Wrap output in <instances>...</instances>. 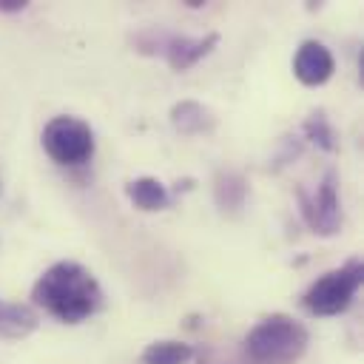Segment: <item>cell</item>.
Here are the masks:
<instances>
[{
	"label": "cell",
	"instance_id": "7",
	"mask_svg": "<svg viewBox=\"0 0 364 364\" xmlns=\"http://www.w3.org/2000/svg\"><path fill=\"white\" fill-rule=\"evenodd\" d=\"M216 46H219V34H216V31H208V34H202V37L171 34L168 43H165L162 57L168 60V65H171L173 71H188V68H193L199 60H205Z\"/></svg>",
	"mask_w": 364,
	"mask_h": 364
},
{
	"label": "cell",
	"instance_id": "5",
	"mask_svg": "<svg viewBox=\"0 0 364 364\" xmlns=\"http://www.w3.org/2000/svg\"><path fill=\"white\" fill-rule=\"evenodd\" d=\"M299 208L307 222V228L318 236H336L341 230L344 213H341V199H338V176L336 171H327L313 193L299 191Z\"/></svg>",
	"mask_w": 364,
	"mask_h": 364
},
{
	"label": "cell",
	"instance_id": "9",
	"mask_svg": "<svg viewBox=\"0 0 364 364\" xmlns=\"http://www.w3.org/2000/svg\"><path fill=\"white\" fill-rule=\"evenodd\" d=\"M247 199V179L233 171V168H222L213 176V202L222 213H239L245 208Z\"/></svg>",
	"mask_w": 364,
	"mask_h": 364
},
{
	"label": "cell",
	"instance_id": "8",
	"mask_svg": "<svg viewBox=\"0 0 364 364\" xmlns=\"http://www.w3.org/2000/svg\"><path fill=\"white\" fill-rule=\"evenodd\" d=\"M171 125L182 136H199L216 128V117L196 100H179L176 105H171Z\"/></svg>",
	"mask_w": 364,
	"mask_h": 364
},
{
	"label": "cell",
	"instance_id": "14",
	"mask_svg": "<svg viewBox=\"0 0 364 364\" xmlns=\"http://www.w3.org/2000/svg\"><path fill=\"white\" fill-rule=\"evenodd\" d=\"M168 31H159V28H145V31H136L131 37L134 48L139 54H162L165 51V43H168Z\"/></svg>",
	"mask_w": 364,
	"mask_h": 364
},
{
	"label": "cell",
	"instance_id": "11",
	"mask_svg": "<svg viewBox=\"0 0 364 364\" xmlns=\"http://www.w3.org/2000/svg\"><path fill=\"white\" fill-rule=\"evenodd\" d=\"M40 318L28 304L0 301V336L3 338H26L37 330Z\"/></svg>",
	"mask_w": 364,
	"mask_h": 364
},
{
	"label": "cell",
	"instance_id": "3",
	"mask_svg": "<svg viewBox=\"0 0 364 364\" xmlns=\"http://www.w3.org/2000/svg\"><path fill=\"white\" fill-rule=\"evenodd\" d=\"M364 282V262L358 256L347 259L341 267L318 276L301 296V304L310 316H338L350 307L353 296Z\"/></svg>",
	"mask_w": 364,
	"mask_h": 364
},
{
	"label": "cell",
	"instance_id": "15",
	"mask_svg": "<svg viewBox=\"0 0 364 364\" xmlns=\"http://www.w3.org/2000/svg\"><path fill=\"white\" fill-rule=\"evenodd\" d=\"M26 0H0V14H20L26 11Z\"/></svg>",
	"mask_w": 364,
	"mask_h": 364
},
{
	"label": "cell",
	"instance_id": "6",
	"mask_svg": "<svg viewBox=\"0 0 364 364\" xmlns=\"http://www.w3.org/2000/svg\"><path fill=\"white\" fill-rule=\"evenodd\" d=\"M336 71V60L330 54V48L318 40H304L299 48H296V57H293V74L301 85H324Z\"/></svg>",
	"mask_w": 364,
	"mask_h": 364
},
{
	"label": "cell",
	"instance_id": "2",
	"mask_svg": "<svg viewBox=\"0 0 364 364\" xmlns=\"http://www.w3.org/2000/svg\"><path fill=\"white\" fill-rule=\"evenodd\" d=\"M310 344L307 327L284 313L264 316L247 336L245 353L253 364H296Z\"/></svg>",
	"mask_w": 364,
	"mask_h": 364
},
{
	"label": "cell",
	"instance_id": "12",
	"mask_svg": "<svg viewBox=\"0 0 364 364\" xmlns=\"http://www.w3.org/2000/svg\"><path fill=\"white\" fill-rule=\"evenodd\" d=\"M191 358H193V347L185 341H173V338L151 341L139 355L142 364H188Z\"/></svg>",
	"mask_w": 364,
	"mask_h": 364
},
{
	"label": "cell",
	"instance_id": "10",
	"mask_svg": "<svg viewBox=\"0 0 364 364\" xmlns=\"http://www.w3.org/2000/svg\"><path fill=\"white\" fill-rule=\"evenodd\" d=\"M128 199L134 202V208L145 210V213H156L165 210L171 205V191L156 179V176H136L125 185Z\"/></svg>",
	"mask_w": 364,
	"mask_h": 364
},
{
	"label": "cell",
	"instance_id": "13",
	"mask_svg": "<svg viewBox=\"0 0 364 364\" xmlns=\"http://www.w3.org/2000/svg\"><path fill=\"white\" fill-rule=\"evenodd\" d=\"M301 131H304V136H307L316 148H321V151H327V154H333V151L338 148V134H336V128L330 125V119L324 117L321 108H316V111L304 119Z\"/></svg>",
	"mask_w": 364,
	"mask_h": 364
},
{
	"label": "cell",
	"instance_id": "1",
	"mask_svg": "<svg viewBox=\"0 0 364 364\" xmlns=\"http://www.w3.org/2000/svg\"><path fill=\"white\" fill-rule=\"evenodd\" d=\"M31 301L63 324H80L102 307V287L77 262H54L31 287Z\"/></svg>",
	"mask_w": 364,
	"mask_h": 364
},
{
	"label": "cell",
	"instance_id": "4",
	"mask_svg": "<svg viewBox=\"0 0 364 364\" xmlns=\"http://www.w3.org/2000/svg\"><path fill=\"white\" fill-rule=\"evenodd\" d=\"M40 139H43V151L57 165H65V168L85 165L94 156V148H97L91 125L77 119V117H65V114L48 119Z\"/></svg>",
	"mask_w": 364,
	"mask_h": 364
}]
</instances>
